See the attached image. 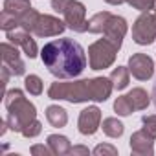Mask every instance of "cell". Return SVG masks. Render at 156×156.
I'll return each instance as SVG.
<instances>
[{
	"mask_svg": "<svg viewBox=\"0 0 156 156\" xmlns=\"http://www.w3.org/2000/svg\"><path fill=\"white\" fill-rule=\"evenodd\" d=\"M41 59L48 72L57 79H73L87 68V55L83 46L72 39H55L44 44Z\"/></svg>",
	"mask_w": 156,
	"mask_h": 156,
	"instance_id": "cell-1",
	"label": "cell"
},
{
	"mask_svg": "<svg viewBox=\"0 0 156 156\" xmlns=\"http://www.w3.org/2000/svg\"><path fill=\"white\" fill-rule=\"evenodd\" d=\"M110 77H94V79H81L75 83H53L48 88L50 99H66L70 103L83 101H107L112 94Z\"/></svg>",
	"mask_w": 156,
	"mask_h": 156,
	"instance_id": "cell-2",
	"label": "cell"
},
{
	"mask_svg": "<svg viewBox=\"0 0 156 156\" xmlns=\"http://www.w3.org/2000/svg\"><path fill=\"white\" fill-rule=\"evenodd\" d=\"M6 108H8L6 123L11 130H17L26 138H35L37 134H41L42 127L41 121L37 119V110L33 103H30L24 98L22 90L15 88L6 94Z\"/></svg>",
	"mask_w": 156,
	"mask_h": 156,
	"instance_id": "cell-3",
	"label": "cell"
},
{
	"mask_svg": "<svg viewBox=\"0 0 156 156\" xmlns=\"http://www.w3.org/2000/svg\"><path fill=\"white\" fill-rule=\"evenodd\" d=\"M51 8L64 17V22L70 30L77 33L88 31V20L85 19L87 8L77 0H51Z\"/></svg>",
	"mask_w": 156,
	"mask_h": 156,
	"instance_id": "cell-4",
	"label": "cell"
},
{
	"mask_svg": "<svg viewBox=\"0 0 156 156\" xmlns=\"http://www.w3.org/2000/svg\"><path fill=\"white\" fill-rule=\"evenodd\" d=\"M121 46H118L116 42L105 39H99L98 42H94L88 48V61H90V68L92 70H105L108 66H112L116 53Z\"/></svg>",
	"mask_w": 156,
	"mask_h": 156,
	"instance_id": "cell-5",
	"label": "cell"
},
{
	"mask_svg": "<svg viewBox=\"0 0 156 156\" xmlns=\"http://www.w3.org/2000/svg\"><path fill=\"white\" fill-rule=\"evenodd\" d=\"M132 39L136 44H141V46L154 42V39H156V9L143 11L136 19V22L132 26Z\"/></svg>",
	"mask_w": 156,
	"mask_h": 156,
	"instance_id": "cell-6",
	"label": "cell"
},
{
	"mask_svg": "<svg viewBox=\"0 0 156 156\" xmlns=\"http://www.w3.org/2000/svg\"><path fill=\"white\" fill-rule=\"evenodd\" d=\"M129 72L132 73V77H136V79L147 81V79H151V77H152L154 62L145 53H134L129 59Z\"/></svg>",
	"mask_w": 156,
	"mask_h": 156,
	"instance_id": "cell-7",
	"label": "cell"
},
{
	"mask_svg": "<svg viewBox=\"0 0 156 156\" xmlns=\"http://www.w3.org/2000/svg\"><path fill=\"white\" fill-rule=\"evenodd\" d=\"M66 28H68L66 22H62L61 19L51 15H41L33 28V33L37 37H55V35H61Z\"/></svg>",
	"mask_w": 156,
	"mask_h": 156,
	"instance_id": "cell-8",
	"label": "cell"
},
{
	"mask_svg": "<svg viewBox=\"0 0 156 156\" xmlns=\"http://www.w3.org/2000/svg\"><path fill=\"white\" fill-rule=\"evenodd\" d=\"M0 50H2V66H6L11 72V75H24L26 66L17 51V46L9 42H2Z\"/></svg>",
	"mask_w": 156,
	"mask_h": 156,
	"instance_id": "cell-9",
	"label": "cell"
},
{
	"mask_svg": "<svg viewBox=\"0 0 156 156\" xmlns=\"http://www.w3.org/2000/svg\"><path fill=\"white\" fill-rule=\"evenodd\" d=\"M101 123V110L98 107H88L79 114V132L83 136H92L98 132Z\"/></svg>",
	"mask_w": 156,
	"mask_h": 156,
	"instance_id": "cell-10",
	"label": "cell"
},
{
	"mask_svg": "<svg viewBox=\"0 0 156 156\" xmlns=\"http://www.w3.org/2000/svg\"><path fill=\"white\" fill-rule=\"evenodd\" d=\"M6 35H8V39L15 44V46H20L22 50H24V53L30 57V59H33V57H37V44H35V41L31 39V35H30V31H26V30H11V31H6Z\"/></svg>",
	"mask_w": 156,
	"mask_h": 156,
	"instance_id": "cell-11",
	"label": "cell"
},
{
	"mask_svg": "<svg viewBox=\"0 0 156 156\" xmlns=\"http://www.w3.org/2000/svg\"><path fill=\"white\" fill-rule=\"evenodd\" d=\"M125 33H127V20H125L123 17L110 15L108 22H107V26H105V31H103V35H105L108 41L116 42L118 46H121Z\"/></svg>",
	"mask_w": 156,
	"mask_h": 156,
	"instance_id": "cell-12",
	"label": "cell"
},
{
	"mask_svg": "<svg viewBox=\"0 0 156 156\" xmlns=\"http://www.w3.org/2000/svg\"><path fill=\"white\" fill-rule=\"evenodd\" d=\"M152 136L145 130V129H141V130H138V132H134L132 136H130V151L134 152V154H152L154 152V143H152Z\"/></svg>",
	"mask_w": 156,
	"mask_h": 156,
	"instance_id": "cell-13",
	"label": "cell"
},
{
	"mask_svg": "<svg viewBox=\"0 0 156 156\" xmlns=\"http://www.w3.org/2000/svg\"><path fill=\"white\" fill-rule=\"evenodd\" d=\"M46 119H48V123H50L51 127L61 129V127H64V125L68 123V114H66V110H64L62 107H59V105H50V107L46 108Z\"/></svg>",
	"mask_w": 156,
	"mask_h": 156,
	"instance_id": "cell-14",
	"label": "cell"
},
{
	"mask_svg": "<svg viewBox=\"0 0 156 156\" xmlns=\"http://www.w3.org/2000/svg\"><path fill=\"white\" fill-rule=\"evenodd\" d=\"M127 96V99H129V103L132 105V108L134 110H145L147 107H149V103H151V96L143 90V88H132L129 94H125Z\"/></svg>",
	"mask_w": 156,
	"mask_h": 156,
	"instance_id": "cell-15",
	"label": "cell"
},
{
	"mask_svg": "<svg viewBox=\"0 0 156 156\" xmlns=\"http://www.w3.org/2000/svg\"><path fill=\"white\" fill-rule=\"evenodd\" d=\"M31 9V4H30V0H4V13L8 15H13L20 20V17ZM20 24V22H19Z\"/></svg>",
	"mask_w": 156,
	"mask_h": 156,
	"instance_id": "cell-16",
	"label": "cell"
},
{
	"mask_svg": "<svg viewBox=\"0 0 156 156\" xmlns=\"http://www.w3.org/2000/svg\"><path fill=\"white\" fill-rule=\"evenodd\" d=\"M48 147L51 149L53 154H66L70 152L72 145H70V140L66 136H61V134H50L48 136Z\"/></svg>",
	"mask_w": 156,
	"mask_h": 156,
	"instance_id": "cell-17",
	"label": "cell"
},
{
	"mask_svg": "<svg viewBox=\"0 0 156 156\" xmlns=\"http://www.w3.org/2000/svg\"><path fill=\"white\" fill-rule=\"evenodd\" d=\"M129 77H130L129 68L118 66V68H114V72L110 73V81H112V85H114L116 90H123V88L129 87Z\"/></svg>",
	"mask_w": 156,
	"mask_h": 156,
	"instance_id": "cell-18",
	"label": "cell"
},
{
	"mask_svg": "<svg viewBox=\"0 0 156 156\" xmlns=\"http://www.w3.org/2000/svg\"><path fill=\"white\" fill-rule=\"evenodd\" d=\"M110 15H112V13H108V11L96 13V15L88 20V31H90V33H103V31H105V26H107V22H108V19H110Z\"/></svg>",
	"mask_w": 156,
	"mask_h": 156,
	"instance_id": "cell-19",
	"label": "cell"
},
{
	"mask_svg": "<svg viewBox=\"0 0 156 156\" xmlns=\"http://www.w3.org/2000/svg\"><path fill=\"white\" fill-rule=\"evenodd\" d=\"M101 129H103V132H105L108 138H119V136L123 134V130H125L123 123H121L119 119H116V118H107V119H103Z\"/></svg>",
	"mask_w": 156,
	"mask_h": 156,
	"instance_id": "cell-20",
	"label": "cell"
},
{
	"mask_svg": "<svg viewBox=\"0 0 156 156\" xmlns=\"http://www.w3.org/2000/svg\"><path fill=\"white\" fill-rule=\"evenodd\" d=\"M39 17H41L39 11H35V9H28V11L20 17V20H19V22H20V28L26 30V31H30V33H33V28H35Z\"/></svg>",
	"mask_w": 156,
	"mask_h": 156,
	"instance_id": "cell-21",
	"label": "cell"
},
{
	"mask_svg": "<svg viewBox=\"0 0 156 156\" xmlns=\"http://www.w3.org/2000/svg\"><path fill=\"white\" fill-rule=\"evenodd\" d=\"M24 87L31 96H41L42 94V79L39 75H26Z\"/></svg>",
	"mask_w": 156,
	"mask_h": 156,
	"instance_id": "cell-22",
	"label": "cell"
},
{
	"mask_svg": "<svg viewBox=\"0 0 156 156\" xmlns=\"http://www.w3.org/2000/svg\"><path fill=\"white\" fill-rule=\"evenodd\" d=\"M114 110H116L119 116H129V114L134 112V108H132V105L129 103L127 96H121V98H118V99L114 101Z\"/></svg>",
	"mask_w": 156,
	"mask_h": 156,
	"instance_id": "cell-23",
	"label": "cell"
},
{
	"mask_svg": "<svg viewBox=\"0 0 156 156\" xmlns=\"http://www.w3.org/2000/svg\"><path fill=\"white\" fill-rule=\"evenodd\" d=\"M127 2H129L134 9H140V11H151V9H152V4H154V0H127Z\"/></svg>",
	"mask_w": 156,
	"mask_h": 156,
	"instance_id": "cell-24",
	"label": "cell"
},
{
	"mask_svg": "<svg viewBox=\"0 0 156 156\" xmlns=\"http://www.w3.org/2000/svg\"><path fill=\"white\" fill-rule=\"evenodd\" d=\"M141 121H143V125H145L143 129H145L152 138H156V114H154V116H143Z\"/></svg>",
	"mask_w": 156,
	"mask_h": 156,
	"instance_id": "cell-25",
	"label": "cell"
},
{
	"mask_svg": "<svg viewBox=\"0 0 156 156\" xmlns=\"http://www.w3.org/2000/svg\"><path fill=\"white\" fill-rule=\"evenodd\" d=\"M94 154H118V149L116 147H112V145H98L96 149H94Z\"/></svg>",
	"mask_w": 156,
	"mask_h": 156,
	"instance_id": "cell-26",
	"label": "cell"
},
{
	"mask_svg": "<svg viewBox=\"0 0 156 156\" xmlns=\"http://www.w3.org/2000/svg\"><path fill=\"white\" fill-rule=\"evenodd\" d=\"M51 149L50 147H44V145H33L31 147V154H50Z\"/></svg>",
	"mask_w": 156,
	"mask_h": 156,
	"instance_id": "cell-27",
	"label": "cell"
},
{
	"mask_svg": "<svg viewBox=\"0 0 156 156\" xmlns=\"http://www.w3.org/2000/svg\"><path fill=\"white\" fill-rule=\"evenodd\" d=\"M88 152H90V151H88L87 147H81V145H79V147H72V149H70V154H88Z\"/></svg>",
	"mask_w": 156,
	"mask_h": 156,
	"instance_id": "cell-28",
	"label": "cell"
},
{
	"mask_svg": "<svg viewBox=\"0 0 156 156\" xmlns=\"http://www.w3.org/2000/svg\"><path fill=\"white\" fill-rule=\"evenodd\" d=\"M107 4H110V6H119V4H123V2H127V0H105Z\"/></svg>",
	"mask_w": 156,
	"mask_h": 156,
	"instance_id": "cell-29",
	"label": "cell"
},
{
	"mask_svg": "<svg viewBox=\"0 0 156 156\" xmlns=\"http://www.w3.org/2000/svg\"><path fill=\"white\" fill-rule=\"evenodd\" d=\"M152 98H154V105H156V83H154V88H152Z\"/></svg>",
	"mask_w": 156,
	"mask_h": 156,
	"instance_id": "cell-30",
	"label": "cell"
}]
</instances>
